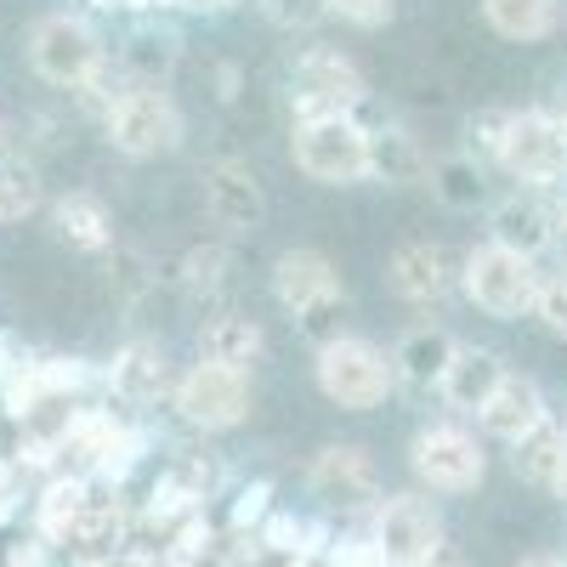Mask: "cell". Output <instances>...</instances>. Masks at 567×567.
<instances>
[{"mask_svg": "<svg viewBox=\"0 0 567 567\" xmlns=\"http://www.w3.org/2000/svg\"><path fill=\"white\" fill-rule=\"evenodd\" d=\"M460 261L465 256H454L437 239H409V245L392 250L386 284H392V296L409 301V307H437V301H449L460 290Z\"/></svg>", "mask_w": 567, "mask_h": 567, "instance_id": "4fadbf2b", "label": "cell"}, {"mask_svg": "<svg viewBox=\"0 0 567 567\" xmlns=\"http://www.w3.org/2000/svg\"><path fill=\"white\" fill-rule=\"evenodd\" d=\"M318 392L347 409V414H369L381 409L392 392H398V369H392V352L374 347L369 336H329L318 341Z\"/></svg>", "mask_w": 567, "mask_h": 567, "instance_id": "7a4b0ae2", "label": "cell"}, {"mask_svg": "<svg viewBox=\"0 0 567 567\" xmlns=\"http://www.w3.org/2000/svg\"><path fill=\"white\" fill-rule=\"evenodd\" d=\"M52 221H58V239H63L69 250H85V256L114 250V216H109V205H103V199H91V194H69V199H58Z\"/></svg>", "mask_w": 567, "mask_h": 567, "instance_id": "cb8c5ba5", "label": "cell"}, {"mask_svg": "<svg viewBox=\"0 0 567 567\" xmlns=\"http://www.w3.org/2000/svg\"><path fill=\"white\" fill-rule=\"evenodd\" d=\"M290 159L307 182L318 187H352L369 182V125H358V114H318V120H296L290 131Z\"/></svg>", "mask_w": 567, "mask_h": 567, "instance_id": "277c9868", "label": "cell"}, {"mask_svg": "<svg viewBox=\"0 0 567 567\" xmlns=\"http://www.w3.org/2000/svg\"><path fill=\"white\" fill-rule=\"evenodd\" d=\"M556 256H561V267H567V205L556 210V245H550Z\"/></svg>", "mask_w": 567, "mask_h": 567, "instance_id": "d6a6232c", "label": "cell"}, {"mask_svg": "<svg viewBox=\"0 0 567 567\" xmlns=\"http://www.w3.org/2000/svg\"><path fill=\"white\" fill-rule=\"evenodd\" d=\"M261 347H267L261 323H256L250 312H239V307H221V312H210V318L199 323V358H205V363H221V369L250 374L256 358H261Z\"/></svg>", "mask_w": 567, "mask_h": 567, "instance_id": "7402d4cb", "label": "cell"}, {"mask_svg": "<svg viewBox=\"0 0 567 567\" xmlns=\"http://www.w3.org/2000/svg\"><path fill=\"white\" fill-rule=\"evenodd\" d=\"M109 392H114L120 403H131V409H148V403H159L165 392H176L159 341H131V347H120L114 363H109Z\"/></svg>", "mask_w": 567, "mask_h": 567, "instance_id": "ffe728a7", "label": "cell"}, {"mask_svg": "<svg viewBox=\"0 0 567 567\" xmlns=\"http://www.w3.org/2000/svg\"><path fill=\"white\" fill-rule=\"evenodd\" d=\"M437 194V205L449 210H477L488 205V165H477L471 154H449L432 165V182H425Z\"/></svg>", "mask_w": 567, "mask_h": 567, "instance_id": "4316f807", "label": "cell"}, {"mask_svg": "<svg viewBox=\"0 0 567 567\" xmlns=\"http://www.w3.org/2000/svg\"><path fill=\"white\" fill-rule=\"evenodd\" d=\"M329 18H341L352 29H386L398 18V0H329Z\"/></svg>", "mask_w": 567, "mask_h": 567, "instance_id": "1f68e13d", "label": "cell"}, {"mask_svg": "<svg viewBox=\"0 0 567 567\" xmlns=\"http://www.w3.org/2000/svg\"><path fill=\"white\" fill-rule=\"evenodd\" d=\"M483 18L499 40H545L561 23V0H483Z\"/></svg>", "mask_w": 567, "mask_h": 567, "instance_id": "d4e9b609", "label": "cell"}, {"mask_svg": "<svg viewBox=\"0 0 567 567\" xmlns=\"http://www.w3.org/2000/svg\"><path fill=\"white\" fill-rule=\"evenodd\" d=\"M7 131H12V114H7V103H0V142H7Z\"/></svg>", "mask_w": 567, "mask_h": 567, "instance_id": "d590c367", "label": "cell"}, {"mask_svg": "<svg viewBox=\"0 0 567 567\" xmlns=\"http://www.w3.org/2000/svg\"><path fill=\"white\" fill-rule=\"evenodd\" d=\"M561 454H567V425L550 414L539 432H528L523 443L511 449V471L534 488H556V471H561Z\"/></svg>", "mask_w": 567, "mask_h": 567, "instance_id": "484cf974", "label": "cell"}, {"mask_svg": "<svg viewBox=\"0 0 567 567\" xmlns=\"http://www.w3.org/2000/svg\"><path fill=\"white\" fill-rule=\"evenodd\" d=\"M199 199H205V216L227 233V239H245L267 221V187L261 176L250 171V159H210L199 171Z\"/></svg>", "mask_w": 567, "mask_h": 567, "instance_id": "7c38bea8", "label": "cell"}, {"mask_svg": "<svg viewBox=\"0 0 567 567\" xmlns=\"http://www.w3.org/2000/svg\"><path fill=\"white\" fill-rule=\"evenodd\" d=\"M272 301L290 312L307 336H323V323L341 312L347 290H341L336 261H329L323 250L296 245V250H284V256L272 261Z\"/></svg>", "mask_w": 567, "mask_h": 567, "instance_id": "52a82bcc", "label": "cell"}, {"mask_svg": "<svg viewBox=\"0 0 567 567\" xmlns=\"http://www.w3.org/2000/svg\"><path fill=\"white\" fill-rule=\"evenodd\" d=\"M505 374H511V369H505L499 352H488V347H460L454 363H449V374H443V386H437V398H443L449 409H460V414H483Z\"/></svg>", "mask_w": 567, "mask_h": 567, "instance_id": "44dd1931", "label": "cell"}, {"mask_svg": "<svg viewBox=\"0 0 567 567\" xmlns=\"http://www.w3.org/2000/svg\"><path fill=\"white\" fill-rule=\"evenodd\" d=\"M114 58H120L131 85H165L182 63V34L159 18H142V23H131V34L120 40Z\"/></svg>", "mask_w": 567, "mask_h": 567, "instance_id": "d6986e66", "label": "cell"}, {"mask_svg": "<svg viewBox=\"0 0 567 567\" xmlns=\"http://www.w3.org/2000/svg\"><path fill=\"white\" fill-rule=\"evenodd\" d=\"M556 499H567V454H561V471H556Z\"/></svg>", "mask_w": 567, "mask_h": 567, "instance_id": "e575fe53", "label": "cell"}, {"mask_svg": "<svg viewBox=\"0 0 567 567\" xmlns=\"http://www.w3.org/2000/svg\"><path fill=\"white\" fill-rule=\"evenodd\" d=\"M261 18L284 34H307L329 18V0H261Z\"/></svg>", "mask_w": 567, "mask_h": 567, "instance_id": "f546056e", "label": "cell"}, {"mask_svg": "<svg viewBox=\"0 0 567 567\" xmlns=\"http://www.w3.org/2000/svg\"><path fill=\"white\" fill-rule=\"evenodd\" d=\"M369 182L381 187H425L432 182V154L420 148V136L398 120L369 125Z\"/></svg>", "mask_w": 567, "mask_h": 567, "instance_id": "e0dca14e", "label": "cell"}, {"mask_svg": "<svg viewBox=\"0 0 567 567\" xmlns=\"http://www.w3.org/2000/svg\"><path fill=\"white\" fill-rule=\"evenodd\" d=\"M284 91H290L296 120H318V114H358L369 103V80L363 69L336 52V45H301L290 58V74H284Z\"/></svg>", "mask_w": 567, "mask_h": 567, "instance_id": "5b68a950", "label": "cell"}, {"mask_svg": "<svg viewBox=\"0 0 567 567\" xmlns=\"http://www.w3.org/2000/svg\"><path fill=\"white\" fill-rule=\"evenodd\" d=\"M534 318L550 329V336H561V341H567V267H561V272H539Z\"/></svg>", "mask_w": 567, "mask_h": 567, "instance_id": "4dcf8cb0", "label": "cell"}, {"mask_svg": "<svg viewBox=\"0 0 567 567\" xmlns=\"http://www.w3.org/2000/svg\"><path fill=\"white\" fill-rule=\"evenodd\" d=\"M460 296L488 318H523L539 296V267L499 245H477L460 261Z\"/></svg>", "mask_w": 567, "mask_h": 567, "instance_id": "9c48e42d", "label": "cell"}, {"mask_svg": "<svg viewBox=\"0 0 567 567\" xmlns=\"http://www.w3.org/2000/svg\"><path fill=\"white\" fill-rule=\"evenodd\" d=\"M523 567H567V556H528Z\"/></svg>", "mask_w": 567, "mask_h": 567, "instance_id": "836d02e7", "label": "cell"}, {"mask_svg": "<svg viewBox=\"0 0 567 567\" xmlns=\"http://www.w3.org/2000/svg\"><path fill=\"white\" fill-rule=\"evenodd\" d=\"M499 171L511 182H523V194L567 182V125L545 109H516L511 136L499 148Z\"/></svg>", "mask_w": 567, "mask_h": 567, "instance_id": "8fae6325", "label": "cell"}, {"mask_svg": "<svg viewBox=\"0 0 567 567\" xmlns=\"http://www.w3.org/2000/svg\"><path fill=\"white\" fill-rule=\"evenodd\" d=\"M307 488L341 511H369V505H381V465L358 443H329L307 465Z\"/></svg>", "mask_w": 567, "mask_h": 567, "instance_id": "5bb4252c", "label": "cell"}, {"mask_svg": "<svg viewBox=\"0 0 567 567\" xmlns=\"http://www.w3.org/2000/svg\"><path fill=\"white\" fill-rule=\"evenodd\" d=\"M176 284L199 301H216L233 284V245H194L176 261Z\"/></svg>", "mask_w": 567, "mask_h": 567, "instance_id": "83f0119b", "label": "cell"}, {"mask_svg": "<svg viewBox=\"0 0 567 567\" xmlns=\"http://www.w3.org/2000/svg\"><path fill=\"white\" fill-rule=\"evenodd\" d=\"M550 420V403H545V392H539V381L534 374H505L499 381V392L488 398V409L477 414V425L494 437V443H505V449H516L528 432H539V425Z\"/></svg>", "mask_w": 567, "mask_h": 567, "instance_id": "2e32d148", "label": "cell"}, {"mask_svg": "<svg viewBox=\"0 0 567 567\" xmlns=\"http://www.w3.org/2000/svg\"><path fill=\"white\" fill-rule=\"evenodd\" d=\"M454 352H460V341L449 336L443 323H414L409 336L392 347L398 386H409V392H437L443 374H449V363H454Z\"/></svg>", "mask_w": 567, "mask_h": 567, "instance_id": "ac0fdd59", "label": "cell"}, {"mask_svg": "<svg viewBox=\"0 0 567 567\" xmlns=\"http://www.w3.org/2000/svg\"><path fill=\"white\" fill-rule=\"evenodd\" d=\"M23 52H29V69L45 85H58V91H91V85H103V74H109V40L97 34V23L80 18V12L34 18Z\"/></svg>", "mask_w": 567, "mask_h": 567, "instance_id": "6da1fadb", "label": "cell"}, {"mask_svg": "<svg viewBox=\"0 0 567 567\" xmlns=\"http://www.w3.org/2000/svg\"><path fill=\"white\" fill-rule=\"evenodd\" d=\"M103 131H109V148L125 159H165L182 148L187 120L165 85H125L103 109Z\"/></svg>", "mask_w": 567, "mask_h": 567, "instance_id": "3957f363", "label": "cell"}, {"mask_svg": "<svg viewBox=\"0 0 567 567\" xmlns=\"http://www.w3.org/2000/svg\"><path fill=\"white\" fill-rule=\"evenodd\" d=\"M488 245L523 256V261H539L556 245V210L539 194H505V199H494L488 205Z\"/></svg>", "mask_w": 567, "mask_h": 567, "instance_id": "9a60e30c", "label": "cell"}, {"mask_svg": "<svg viewBox=\"0 0 567 567\" xmlns=\"http://www.w3.org/2000/svg\"><path fill=\"white\" fill-rule=\"evenodd\" d=\"M511 120H516V109H499V103L471 109V114H465V148H460V154H471L477 165H499V148H505V136H511Z\"/></svg>", "mask_w": 567, "mask_h": 567, "instance_id": "f1b7e54d", "label": "cell"}, {"mask_svg": "<svg viewBox=\"0 0 567 567\" xmlns=\"http://www.w3.org/2000/svg\"><path fill=\"white\" fill-rule=\"evenodd\" d=\"M561 125H567V114H561Z\"/></svg>", "mask_w": 567, "mask_h": 567, "instance_id": "8d00e7d4", "label": "cell"}, {"mask_svg": "<svg viewBox=\"0 0 567 567\" xmlns=\"http://www.w3.org/2000/svg\"><path fill=\"white\" fill-rule=\"evenodd\" d=\"M381 567H437V556L449 550L443 516L432 511V499L420 494H386L374 505V534H369Z\"/></svg>", "mask_w": 567, "mask_h": 567, "instance_id": "ba28073f", "label": "cell"}, {"mask_svg": "<svg viewBox=\"0 0 567 567\" xmlns=\"http://www.w3.org/2000/svg\"><path fill=\"white\" fill-rule=\"evenodd\" d=\"M171 409L194 425V432H233V425H245V414H250V374L199 358L176 374Z\"/></svg>", "mask_w": 567, "mask_h": 567, "instance_id": "30bf717a", "label": "cell"}, {"mask_svg": "<svg viewBox=\"0 0 567 567\" xmlns=\"http://www.w3.org/2000/svg\"><path fill=\"white\" fill-rule=\"evenodd\" d=\"M45 205V182H40V165L7 136L0 142V227H18L29 221L34 210Z\"/></svg>", "mask_w": 567, "mask_h": 567, "instance_id": "603a6c76", "label": "cell"}, {"mask_svg": "<svg viewBox=\"0 0 567 567\" xmlns=\"http://www.w3.org/2000/svg\"><path fill=\"white\" fill-rule=\"evenodd\" d=\"M409 471H414V483L432 488V494H471L488 477V454H483L477 432H465L454 420H437V425H420L414 432Z\"/></svg>", "mask_w": 567, "mask_h": 567, "instance_id": "8992f818", "label": "cell"}]
</instances>
